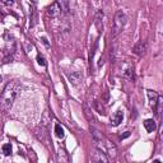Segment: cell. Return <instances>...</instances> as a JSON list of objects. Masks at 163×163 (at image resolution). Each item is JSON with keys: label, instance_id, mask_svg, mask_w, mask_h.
I'll use <instances>...</instances> for the list:
<instances>
[{"label": "cell", "instance_id": "ba28073f", "mask_svg": "<svg viewBox=\"0 0 163 163\" xmlns=\"http://www.w3.org/2000/svg\"><path fill=\"white\" fill-rule=\"evenodd\" d=\"M122 118H124V112L121 110H117L115 112V115L111 117V124H112L114 126H118L122 122Z\"/></svg>", "mask_w": 163, "mask_h": 163}, {"label": "cell", "instance_id": "8992f818", "mask_svg": "<svg viewBox=\"0 0 163 163\" xmlns=\"http://www.w3.org/2000/svg\"><path fill=\"white\" fill-rule=\"evenodd\" d=\"M147 51V44L144 41H139L138 44H135V46L133 47V52L138 56H143Z\"/></svg>", "mask_w": 163, "mask_h": 163}, {"label": "cell", "instance_id": "5bb4252c", "mask_svg": "<svg viewBox=\"0 0 163 163\" xmlns=\"http://www.w3.org/2000/svg\"><path fill=\"white\" fill-rule=\"evenodd\" d=\"M37 63L41 65V66H46V61H45V57L42 56L41 54L37 55Z\"/></svg>", "mask_w": 163, "mask_h": 163}, {"label": "cell", "instance_id": "8fae6325", "mask_svg": "<svg viewBox=\"0 0 163 163\" xmlns=\"http://www.w3.org/2000/svg\"><path fill=\"white\" fill-rule=\"evenodd\" d=\"M55 134L59 139H64V136H65V131H64V129L63 126L60 125V124H56L55 125Z\"/></svg>", "mask_w": 163, "mask_h": 163}, {"label": "cell", "instance_id": "ac0fdd59", "mask_svg": "<svg viewBox=\"0 0 163 163\" xmlns=\"http://www.w3.org/2000/svg\"><path fill=\"white\" fill-rule=\"evenodd\" d=\"M0 82H2V76H0Z\"/></svg>", "mask_w": 163, "mask_h": 163}, {"label": "cell", "instance_id": "9c48e42d", "mask_svg": "<svg viewBox=\"0 0 163 163\" xmlns=\"http://www.w3.org/2000/svg\"><path fill=\"white\" fill-rule=\"evenodd\" d=\"M144 127H145V130H147L148 133H153L157 129V124H156V121H154L153 118H148V120H145V121H144Z\"/></svg>", "mask_w": 163, "mask_h": 163}, {"label": "cell", "instance_id": "9a60e30c", "mask_svg": "<svg viewBox=\"0 0 163 163\" xmlns=\"http://www.w3.org/2000/svg\"><path fill=\"white\" fill-rule=\"evenodd\" d=\"M127 136H130V133H129V131H126L124 135H121V139H124V138H127Z\"/></svg>", "mask_w": 163, "mask_h": 163}, {"label": "cell", "instance_id": "2e32d148", "mask_svg": "<svg viewBox=\"0 0 163 163\" xmlns=\"http://www.w3.org/2000/svg\"><path fill=\"white\" fill-rule=\"evenodd\" d=\"M42 41H44V44H45L46 46H49V41H47V38H46V37H42Z\"/></svg>", "mask_w": 163, "mask_h": 163}, {"label": "cell", "instance_id": "5b68a950", "mask_svg": "<svg viewBox=\"0 0 163 163\" xmlns=\"http://www.w3.org/2000/svg\"><path fill=\"white\" fill-rule=\"evenodd\" d=\"M92 161L93 162H97V163H108L110 162V158L107 157L106 152H103L102 149H96V152L93 153V157H92Z\"/></svg>", "mask_w": 163, "mask_h": 163}, {"label": "cell", "instance_id": "3957f363", "mask_svg": "<svg viewBox=\"0 0 163 163\" xmlns=\"http://www.w3.org/2000/svg\"><path fill=\"white\" fill-rule=\"evenodd\" d=\"M127 22V17L122 10H117V13L115 14V19H114V27H112V32H111V36L114 38L116 36H118L121 33L126 25Z\"/></svg>", "mask_w": 163, "mask_h": 163}, {"label": "cell", "instance_id": "277c9868", "mask_svg": "<svg viewBox=\"0 0 163 163\" xmlns=\"http://www.w3.org/2000/svg\"><path fill=\"white\" fill-rule=\"evenodd\" d=\"M148 98H149V103H150V107L153 110L154 114H157V110H158V103H159V96L156 91H152V89H148Z\"/></svg>", "mask_w": 163, "mask_h": 163}, {"label": "cell", "instance_id": "7a4b0ae2", "mask_svg": "<svg viewBox=\"0 0 163 163\" xmlns=\"http://www.w3.org/2000/svg\"><path fill=\"white\" fill-rule=\"evenodd\" d=\"M68 10H69L68 0H56L55 3H52L47 8V15L51 18H56V17L66 14Z\"/></svg>", "mask_w": 163, "mask_h": 163}, {"label": "cell", "instance_id": "6da1fadb", "mask_svg": "<svg viewBox=\"0 0 163 163\" xmlns=\"http://www.w3.org/2000/svg\"><path fill=\"white\" fill-rule=\"evenodd\" d=\"M18 92H19V87L15 82H10L5 85L2 96H0V106H2L3 111L9 112L10 108L13 107L17 96H18Z\"/></svg>", "mask_w": 163, "mask_h": 163}, {"label": "cell", "instance_id": "7c38bea8", "mask_svg": "<svg viewBox=\"0 0 163 163\" xmlns=\"http://www.w3.org/2000/svg\"><path fill=\"white\" fill-rule=\"evenodd\" d=\"M2 149H3L4 156H10V154H12V144H9V143L4 144L2 147Z\"/></svg>", "mask_w": 163, "mask_h": 163}, {"label": "cell", "instance_id": "e0dca14e", "mask_svg": "<svg viewBox=\"0 0 163 163\" xmlns=\"http://www.w3.org/2000/svg\"><path fill=\"white\" fill-rule=\"evenodd\" d=\"M5 2H6V4H10V5L13 4V0H5Z\"/></svg>", "mask_w": 163, "mask_h": 163}, {"label": "cell", "instance_id": "30bf717a", "mask_svg": "<svg viewBox=\"0 0 163 163\" xmlns=\"http://www.w3.org/2000/svg\"><path fill=\"white\" fill-rule=\"evenodd\" d=\"M69 79H70V82L74 84V85H76L80 80H82V74L80 73H78V72H75V73H73L72 75H69Z\"/></svg>", "mask_w": 163, "mask_h": 163}, {"label": "cell", "instance_id": "52a82bcc", "mask_svg": "<svg viewBox=\"0 0 163 163\" xmlns=\"http://www.w3.org/2000/svg\"><path fill=\"white\" fill-rule=\"evenodd\" d=\"M94 25H96L98 33H101L102 31H103V12L102 10L97 12L96 18H94Z\"/></svg>", "mask_w": 163, "mask_h": 163}, {"label": "cell", "instance_id": "4fadbf2b", "mask_svg": "<svg viewBox=\"0 0 163 163\" xmlns=\"http://www.w3.org/2000/svg\"><path fill=\"white\" fill-rule=\"evenodd\" d=\"M124 76L127 79H130V80H134L135 79V76H134V70L133 69H127L124 72Z\"/></svg>", "mask_w": 163, "mask_h": 163}]
</instances>
